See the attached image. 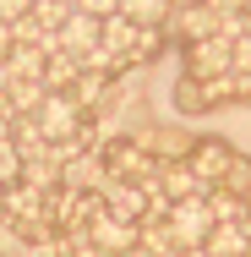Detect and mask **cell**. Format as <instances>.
I'll return each mask as SVG.
<instances>
[{
  "mask_svg": "<svg viewBox=\"0 0 251 257\" xmlns=\"http://www.w3.org/2000/svg\"><path fill=\"white\" fill-rule=\"evenodd\" d=\"M71 257H109V252H99L93 241H77V252H71Z\"/></svg>",
  "mask_w": 251,
  "mask_h": 257,
  "instance_id": "d6986e66",
  "label": "cell"
},
{
  "mask_svg": "<svg viewBox=\"0 0 251 257\" xmlns=\"http://www.w3.org/2000/svg\"><path fill=\"white\" fill-rule=\"evenodd\" d=\"M158 186H164V197H169V203L207 192V186H202V175L191 170V164H164V170H158Z\"/></svg>",
  "mask_w": 251,
  "mask_h": 257,
  "instance_id": "52a82bcc",
  "label": "cell"
},
{
  "mask_svg": "<svg viewBox=\"0 0 251 257\" xmlns=\"http://www.w3.org/2000/svg\"><path fill=\"white\" fill-rule=\"evenodd\" d=\"M202 6H207V11H213V17H224V11H246L251 0H202Z\"/></svg>",
  "mask_w": 251,
  "mask_h": 257,
  "instance_id": "e0dca14e",
  "label": "cell"
},
{
  "mask_svg": "<svg viewBox=\"0 0 251 257\" xmlns=\"http://www.w3.org/2000/svg\"><path fill=\"white\" fill-rule=\"evenodd\" d=\"M0 88H6V115H11V120L33 115V109L44 104V93H50L44 82H0Z\"/></svg>",
  "mask_w": 251,
  "mask_h": 257,
  "instance_id": "ba28073f",
  "label": "cell"
},
{
  "mask_svg": "<svg viewBox=\"0 0 251 257\" xmlns=\"http://www.w3.org/2000/svg\"><path fill=\"white\" fill-rule=\"evenodd\" d=\"M169 22H180V33H186V44H197V39H213V11L207 6H186V11H175Z\"/></svg>",
  "mask_w": 251,
  "mask_h": 257,
  "instance_id": "8fae6325",
  "label": "cell"
},
{
  "mask_svg": "<svg viewBox=\"0 0 251 257\" xmlns=\"http://www.w3.org/2000/svg\"><path fill=\"white\" fill-rule=\"evenodd\" d=\"M11 44H17V39H11V22H0V66H6V55H11Z\"/></svg>",
  "mask_w": 251,
  "mask_h": 257,
  "instance_id": "ac0fdd59",
  "label": "cell"
},
{
  "mask_svg": "<svg viewBox=\"0 0 251 257\" xmlns=\"http://www.w3.org/2000/svg\"><path fill=\"white\" fill-rule=\"evenodd\" d=\"M229 50H235V44H229V39H218V33H213V39H197V44L186 50V66L197 71L202 82H213V77H224V71H229Z\"/></svg>",
  "mask_w": 251,
  "mask_h": 257,
  "instance_id": "8992f818",
  "label": "cell"
},
{
  "mask_svg": "<svg viewBox=\"0 0 251 257\" xmlns=\"http://www.w3.org/2000/svg\"><path fill=\"white\" fill-rule=\"evenodd\" d=\"M218 224V208L207 192L197 197H180V203H169L164 213V230H169V241H175V252H186V246H207V230Z\"/></svg>",
  "mask_w": 251,
  "mask_h": 257,
  "instance_id": "7a4b0ae2",
  "label": "cell"
},
{
  "mask_svg": "<svg viewBox=\"0 0 251 257\" xmlns=\"http://www.w3.org/2000/svg\"><path fill=\"white\" fill-rule=\"evenodd\" d=\"M137 230H142V224H131V219H115L109 208H99V213L88 219V235H82V241H93L99 252L120 257V252H131V246H137Z\"/></svg>",
  "mask_w": 251,
  "mask_h": 257,
  "instance_id": "277c9868",
  "label": "cell"
},
{
  "mask_svg": "<svg viewBox=\"0 0 251 257\" xmlns=\"http://www.w3.org/2000/svg\"><path fill=\"white\" fill-rule=\"evenodd\" d=\"M120 17H131L137 28H164L175 17V0H120Z\"/></svg>",
  "mask_w": 251,
  "mask_h": 257,
  "instance_id": "30bf717a",
  "label": "cell"
},
{
  "mask_svg": "<svg viewBox=\"0 0 251 257\" xmlns=\"http://www.w3.org/2000/svg\"><path fill=\"white\" fill-rule=\"evenodd\" d=\"M33 126H39V137L50 143V148H82L88 143V120H82V104L71 99V93H60V88H50L44 93V104L33 109Z\"/></svg>",
  "mask_w": 251,
  "mask_h": 257,
  "instance_id": "6da1fadb",
  "label": "cell"
},
{
  "mask_svg": "<svg viewBox=\"0 0 251 257\" xmlns=\"http://www.w3.org/2000/svg\"><path fill=\"white\" fill-rule=\"evenodd\" d=\"M77 11H88V17H115V11H120V0H77Z\"/></svg>",
  "mask_w": 251,
  "mask_h": 257,
  "instance_id": "9a60e30c",
  "label": "cell"
},
{
  "mask_svg": "<svg viewBox=\"0 0 251 257\" xmlns=\"http://www.w3.org/2000/svg\"><path fill=\"white\" fill-rule=\"evenodd\" d=\"M71 11H77L71 0H33V11H28V17H33V22H39V28L55 39V33L66 28V17H71Z\"/></svg>",
  "mask_w": 251,
  "mask_h": 257,
  "instance_id": "7c38bea8",
  "label": "cell"
},
{
  "mask_svg": "<svg viewBox=\"0 0 251 257\" xmlns=\"http://www.w3.org/2000/svg\"><path fill=\"white\" fill-rule=\"evenodd\" d=\"M99 39H104V22H99V17L71 11V17H66V28L55 33V50H66L71 60H82V66H88V60L99 55Z\"/></svg>",
  "mask_w": 251,
  "mask_h": 257,
  "instance_id": "3957f363",
  "label": "cell"
},
{
  "mask_svg": "<svg viewBox=\"0 0 251 257\" xmlns=\"http://www.w3.org/2000/svg\"><path fill=\"white\" fill-rule=\"evenodd\" d=\"M207 252L213 257H246L251 252V213H229L207 230Z\"/></svg>",
  "mask_w": 251,
  "mask_h": 257,
  "instance_id": "5b68a950",
  "label": "cell"
},
{
  "mask_svg": "<svg viewBox=\"0 0 251 257\" xmlns=\"http://www.w3.org/2000/svg\"><path fill=\"white\" fill-rule=\"evenodd\" d=\"M175 257H213L207 246H186V252H175Z\"/></svg>",
  "mask_w": 251,
  "mask_h": 257,
  "instance_id": "ffe728a7",
  "label": "cell"
},
{
  "mask_svg": "<svg viewBox=\"0 0 251 257\" xmlns=\"http://www.w3.org/2000/svg\"><path fill=\"white\" fill-rule=\"evenodd\" d=\"M213 33L235 44V39H246V33H251V17H246V11H224V17L213 22Z\"/></svg>",
  "mask_w": 251,
  "mask_h": 257,
  "instance_id": "4fadbf2b",
  "label": "cell"
},
{
  "mask_svg": "<svg viewBox=\"0 0 251 257\" xmlns=\"http://www.w3.org/2000/svg\"><path fill=\"white\" fill-rule=\"evenodd\" d=\"M229 71H246V77H251V33H246V39H235V50H229Z\"/></svg>",
  "mask_w": 251,
  "mask_h": 257,
  "instance_id": "5bb4252c",
  "label": "cell"
},
{
  "mask_svg": "<svg viewBox=\"0 0 251 257\" xmlns=\"http://www.w3.org/2000/svg\"><path fill=\"white\" fill-rule=\"evenodd\" d=\"M33 11V0H0V22H22Z\"/></svg>",
  "mask_w": 251,
  "mask_h": 257,
  "instance_id": "2e32d148",
  "label": "cell"
},
{
  "mask_svg": "<svg viewBox=\"0 0 251 257\" xmlns=\"http://www.w3.org/2000/svg\"><path fill=\"white\" fill-rule=\"evenodd\" d=\"M246 17H251V6H246Z\"/></svg>",
  "mask_w": 251,
  "mask_h": 257,
  "instance_id": "603a6c76",
  "label": "cell"
},
{
  "mask_svg": "<svg viewBox=\"0 0 251 257\" xmlns=\"http://www.w3.org/2000/svg\"><path fill=\"white\" fill-rule=\"evenodd\" d=\"M120 257H153V252H148V246H131V252H120Z\"/></svg>",
  "mask_w": 251,
  "mask_h": 257,
  "instance_id": "44dd1931",
  "label": "cell"
},
{
  "mask_svg": "<svg viewBox=\"0 0 251 257\" xmlns=\"http://www.w3.org/2000/svg\"><path fill=\"white\" fill-rule=\"evenodd\" d=\"M186 6H202V0H175V11H186Z\"/></svg>",
  "mask_w": 251,
  "mask_h": 257,
  "instance_id": "7402d4cb",
  "label": "cell"
},
{
  "mask_svg": "<svg viewBox=\"0 0 251 257\" xmlns=\"http://www.w3.org/2000/svg\"><path fill=\"white\" fill-rule=\"evenodd\" d=\"M77 77H82V60H71L66 50H50V55H44V88L71 93V88H77Z\"/></svg>",
  "mask_w": 251,
  "mask_h": 257,
  "instance_id": "9c48e42d",
  "label": "cell"
}]
</instances>
